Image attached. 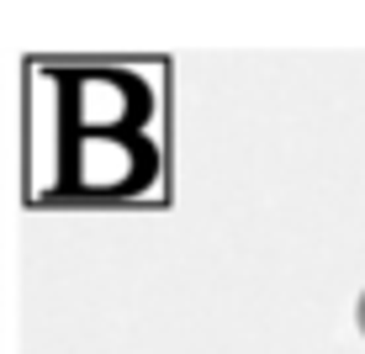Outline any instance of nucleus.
Returning <instances> with one entry per match:
<instances>
[{"instance_id": "1", "label": "nucleus", "mask_w": 365, "mask_h": 354, "mask_svg": "<svg viewBox=\"0 0 365 354\" xmlns=\"http://www.w3.org/2000/svg\"><path fill=\"white\" fill-rule=\"evenodd\" d=\"M355 328L365 333V291H360V301H355Z\"/></svg>"}]
</instances>
